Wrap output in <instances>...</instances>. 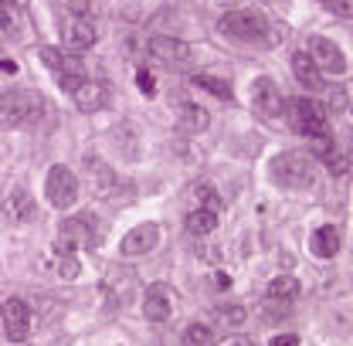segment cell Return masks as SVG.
<instances>
[{
  "label": "cell",
  "mask_w": 353,
  "mask_h": 346,
  "mask_svg": "<svg viewBox=\"0 0 353 346\" xmlns=\"http://www.w3.org/2000/svg\"><path fill=\"white\" fill-rule=\"evenodd\" d=\"M157 245H160V224H139V227H132V231L123 234L119 252L126 258H136V255H150Z\"/></svg>",
  "instance_id": "30bf717a"
},
{
  "label": "cell",
  "mask_w": 353,
  "mask_h": 346,
  "mask_svg": "<svg viewBox=\"0 0 353 346\" xmlns=\"http://www.w3.org/2000/svg\"><path fill=\"white\" fill-rule=\"evenodd\" d=\"M194 85L204 88V92H211V95H218L221 102L231 99V85H228L224 79H218V75H194Z\"/></svg>",
  "instance_id": "484cf974"
},
{
  "label": "cell",
  "mask_w": 353,
  "mask_h": 346,
  "mask_svg": "<svg viewBox=\"0 0 353 346\" xmlns=\"http://www.w3.org/2000/svg\"><path fill=\"white\" fill-rule=\"evenodd\" d=\"M54 248H65V252H75V248H99V238L92 231V221L88 217H65L58 224V241Z\"/></svg>",
  "instance_id": "ba28073f"
},
{
  "label": "cell",
  "mask_w": 353,
  "mask_h": 346,
  "mask_svg": "<svg viewBox=\"0 0 353 346\" xmlns=\"http://www.w3.org/2000/svg\"><path fill=\"white\" fill-rule=\"evenodd\" d=\"M170 309H174V292H170V285L157 282V285L146 289L143 316H146L150 323H167V319H170Z\"/></svg>",
  "instance_id": "8fae6325"
},
{
  "label": "cell",
  "mask_w": 353,
  "mask_h": 346,
  "mask_svg": "<svg viewBox=\"0 0 353 346\" xmlns=\"http://www.w3.org/2000/svg\"><path fill=\"white\" fill-rule=\"evenodd\" d=\"M299 296V282L292 275H279L272 285H268V299L272 303H292Z\"/></svg>",
  "instance_id": "ffe728a7"
},
{
  "label": "cell",
  "mask_w": 353,
  "mask_h": 346,
  "mask_svg": "<svg viewBox=\"0 0 353 346\" xmlns=\"http://www.w3.org/2000/svg\"><path fill=\"white\" fill-rule=\"evenodd\" d=\"M95 17L92 14H75L72 21H68V28H65V38L72 48H88V44H95Z\"/></svg>",
  "instance_id": "2e32d148"
},
{
  "label": "cell",
  "mask_w": 353,
  "mask_h": 346,
  "mask_svg": "<svg viewBox=\"0 0 353 346\" xmlns=\"http://www.w3.org/2000/svg\"><path fill=\"white\" fill-rule=\"evenodd\" d=\"M309 252L319 255V258H333L340 252V227H333V224L316 227L312 238H309Z\"/></svg>",
  "instance_id": "e0dca14e"
},
{
  "label": "cell",
  "mask_w": 353,
  "mask_h": 346,
  "mask_svg": "<svg viewBox=\"0 0 353 346\" xmlns=\"http://www.w3.org/2000/svg\"><path fill=\"white\" fill-rule=\"evenodd\" d=\"M7 24V7H0V28Z\"/></svg>",
  "instance_id": "e575fe53"
},
{
  "label": "cell",
  "mask_w": 353,
  "mask_h": 346,
  "mask_svg": "<svg viewBox=\"0 0 353 346\" xmlns=\"http://www.w3.org/2000/svg\"><path fill=\"white\" fill-rule=\"evenodd\" d=\"M79 112H102L109 105V85L105 82H95V79H85L82 85L72 92Z\"/></svg>",
  "instance_id": "7c38bea8"
},
{
  "label": "cell",
  "mask_w": 353,
  "mask_h": 346,
  "mask_svg": "<svg viewBox=\"0 0 353 346\" xmlns=\"http://www.w3.org/2000/svg\"><path fill=\"white\" fill-rule=\"evenodd\" d=\"M218 316H221V326H228V329H231V326H241L248 312H245V305H221Z\"/></svg>",
  "instance_id": "83f0119b"
},
{
  "label": "cell",
  "mask_w": 353,
  "mask_h": 346,
  "mask_svg": "<svg viewBox=\"0 0 353 346\" xmlns=\"http://www.w3.org/2000/svg\"><path fill=\"white\" fill-rule=\"evenodd\" d=\"M132 285H136V278H126L123 285H119V278H116V272L105 278V292H109V303L112 305H130V299H132Z\"/></svg>",
  "instance_id": "7402d4cb"
},
{
  "label": "cell",
  "mask_w": 353,
  "mask_h": 346,
  "mask_svg": "<svg viewBox=\"0 0 353 346\" xmlns=\"http://www.w3.org/2000/svg\"><path fill=\"white\" fill-rule=\"evenodd\" d=\"M136 85H139L143 95H153V92H157V82H153V75H150L146 68H139V72H136Z\"/></svg>",
  "instance_id": "f1b7e54d"
},
{
  "label": "cell",
  "mask_w": 353,
  "mask_h": 346,
  "mask_svg": "<svg viewBox=\"0 0 353 346\" xmlns=\"http://www.w3.org/2000/svg\"><path fill=\"white\" fill-rule=\"evenodd\" d=\"M150 54H157V58L167 61V65H187V61H190V48H187V41H180V38H163V34L150 38Z\"/></svg>",
  "instance_id": "9a60e30c"
},
{
  "label": "cell",
  "mask_w": 353,
  "mask_h": 346,
  "mask_svg": "<svg viewBox=\"0 0 353 346\" xmlns=\"http://www.w3.org/2000/svg\"><path fill=\"white\" fill-rule=\"evenodd\" d=\"M268 170H272V180H275L279 187H285V190H309V187L316 183L312 160H309L306 153H296V150L279 153Z\"/></svg>",
  "instance_id": "3957f363"
},
{
  "label": "cell",
  "mask_w": 353,
  "mask_h": 346,
  "mask_svg": "<svg viewBox=\"0 0 353 346\" xmlns=\"http://www.w3.org/2000/svg\"><path fill=\"white\" fill-rule=\"evenodd\" d=\"M0 319H3V336L10 343H24L31 336V309L24 299H7L0 305Z\"/></svg>",
  "instance_id": "9c48e42d"
},
{
  "label": "cell",
  "mask_w": 353,
  "mask_h": 346,
  "mask_svg": "<svg viewBox=\"0 0 353 346\" xmlns=\"http://www.w3.org/2000/svg\"><path fill=\"white\" fill-rule=\"evenodd\" d=\"M54 272L61 278H79V272H82L79 255L75 252H65V248H54Z\"/></svg>",
  "instance_id": "cb8c5ba5"
},
{
  "label": "cell",
  "mask_w": 353,
  "mask_h": 346,
  "mask_svg": "<svg viewBox=\"0 0 353 346\" xmlns=\"http://www.w3.org/2000/svg\"><path fill=\"white\" fill-rule=\"evenodd\" d=\"M180 119H183V130L187 132H204L208 130V123H211V116H208L201 105H194V102H183Z\"/></svg>",
  "instance_id": "44dd1931"
},
{
  "label": "cell",
  "mask_w": 353,
  "mask_h": 346,
  "mask_svg": "<svg viewBox=\"0 0 353 346\" xmlns=\"http://www.w3.org/2000/svg\"><path fill=\"white\" fill-rule=\"evenodd\" d=\"M323 163L330 167V173H336V176H340V173H347V160H343V156H340L336 150H333L330 156H323Z\"/></svg>",
  "instance_id": "f546056e"
},
{
  "label": "cell",
  "mask_w": 353,
  "mask_h": 346,
  "mask_svg": "<svg viewBox=\"0 0 353 346\" xmlns=\"http://www.w3.org/2000/svg\"><path fill=\"white\" fill-rule=\"evenodd\" d=\"M350 163H353V139H350Z\"/></svg>",
  "instance_id": "74e56055"
},
{
  "label": "cell",
  "mask_w": 353,
  "mask_h": 346,
  "mask_svg": "<svg viewBox=\"0 0 353 346\" xmlns=\"http://www.w3.org/2000/svg\"><path fill=\"white\" fill-rule=\"evenodd\" d=\"M214 227H218V214H211V211H201V207H197V211H190V214H187V231H190V234H197V238L211 234Z\"/></svg>",
  "instance_id": "603a6c76"
},
{
  "label": "cell",
  "mask_w": 353,
  "mask_h": 346,
  "mask_svg": "<svg viewBox=\"0 0 353 346\" xmlns=\"http://www.w3.org/2000/svg\"><path fill=\"white\" fill-rule=\"evenodd\" d=\"M228 346H259L255 340H248V336H238V340H231Z\"/></svg>",
  "instance_id": "836d02e7"
},
{
  "label": "cell",
  "mask_w": 353,
  "mask_h": 346,
  "mask_svg": "<svg viewBox=\"0 0 353 346\" xmlns=\"http://www.w3.org/2000/svg\"><path fill=\"white\" fill-rule=\"evenodd\" d=\"M306 51H309V58L316 61L319 75H333V79H340V75L347 72V58H343V51L330 41V38L312 34V38L306 41Z\"/></svg>",
  "instance_id": "52a82bcc"
},
{
  "label": "cell",
  "mask_w": 353,
  "mask_h": 346,
  "mask_svg": "<svg viewBox=\"0 0 353 346\" xmlns=\"http://www.w3.org/2000/svg\"><path fill=\"white\" fill-rule=\"evenodd\" d=\"M180 346H214V329L204 323H194V326H187Z\"/></svg>",
  "instance_id": "d4e9b609"
},
{
  "label": "cell",
  "mask_w": 353,
  "mask_h": 346,
  "mask_svg": "<svg viewBox=\"0 0 353 346\" xmlns=\"http://www.w3.org/2000/svg\"><path fill=\"white\" fill-rule=\"evenodd\" d=\"M0 7H7V10H10V7H14V0H0Z\"/></svg>",
  "instance_id": "d590c367"
},
{
  "label": "cell",
  "mask_w": 353,
  "mask_h": 346,
  "mask_svg": "<svg viewBox=\"0 0 353 346\" xmlns=\"http://www.w3.org/2000/svg\"><path fill=\"white\" fill-rule=\"evenodd\" d=\"M48 112L44 95L31 88H17V92H0V123L17 126V130H34Z\"/></svg>",
  "instance_id": "6da1fadb"
},
{
  "label": "cell",
  "mask_w": 353,
  "mask_h": 346,
  "mask_svg": "<svg viewBox=\"0 0 353 346\" xmlns=\"http://www.w3.org/2000/svg\"><path fill=\"white\" fill-rule=\"evenodd\" d=\"M347 102H350V99H347V92H343V88H333V92H330V109H333V112H343V109H347Z\"/></svg>",
  "instance_id": "4dcf8cb0"
},
{
  "label": "cell",
  "mask_w": 353,
  "mask_h": 346,
  "mask_svg": "<svg viewBox=\"0 0 353 346\" xmlns=\"http://www.w3.org/2000/svg\"><path fill=\"white\" fill-rule=\"evenodd\" d=\"M285 116H289V126L299 132V136H306V139L326 132L323 109H319L316 102H309V99H289V102H285Z\"/></svg>",
  "instance_id": "5b68a950"
},
{
  "label": "cell",
  "mask_w": 353,
  "mask_h": 346,
  "mask_svg": "<svg viewBox=\"0 0 353 346\" xmlns=\"http://www.w3.org/2000/svg\"><path fill=\"white\" fill-rule=\"evenodd\" d=\"M3 211H7L10 221L28 224V221H34V217H38V204H34V197H31L24 187H10V190H7V197H3Z\"/></svg>",
  "instance_id": "4fadbf2b"
},
{
  "label": "cell",
  "mask_w": 353,
  "mask_h": 346,
  "mask_svg": "<svg viewBox=\"0 0 353 346\" xmlns=\"http://www.w3.org/2000/svg\"><path fill=\"white\" fill-rule=\"evenodd\" d=\"M41 61L51 68L54 82L65 88V92H75V88L85 82V65L79 54L65 51V48H41Z\"/></svg>",
  "instance_id": "277c9868"
},
{
  "label": "cell",
  "mask_w": 353,
  "mask_h": 346,
  "mask_svg": "<svg viewBox=\"0 0 353 346\" xmlns=\"http://www.w3.org/2000/svg\"><path fill=\"white\" fill-rule=\"evenodd\" d=\"M51 346H68V343H65V340H58V343H51Z\"/></svg>",
  "instance_id": "8d00e7d4"
},
{
  "label": "cell",
  "mask_w": 353,
  "mask_h": 346,
  "mask_svg": "<svg viewBox=\"0 0 353 346\" xmlns=\"http://www.w3.org/2000/svg\"><path fill=\"white\" fill-rule=\"evenodd\" d=\"M336 14H347V17H353V0H326Z\"/></svg>",
  "instance_id": "1f68e13d"
},
{
  "label": "cell",
  "mask_w": 353,
  "mask_h": 346,
  "mask_svg": "<svg viewBox=\"0 0 353 346\" xmlns=\"http://www.w3.org/2000/svg\"><path fill=\"white\" fill-rule=\"evenodd\" d=\"M292 75L299 79V85L312 88V92L323 85V75H319L316 61L309 58V51H296V54H292Z\"/></svg>",
  "instance_id": "ac0fdd59"
},
{
  "label": "cell",
  "mask_w": 353,
  "mask_h": 346,
  "mask_svg": "<svg viewBox=\"0 0 353 346\" xmlns=\"http://www.w3.org/2000/svg\"><path fill=\"white\" fill-rule=\"evenodd\" d=\"M252 99H255V109L262 112L265 119H275V116H282V112H285V99H282V92L272 85L268 79H259V82H255Z\"/></svg>",
  "instance_id": "5bb4252c"
},
{
  "label": "cell",
  "mask_w": 353,
  "mask_h": 346,
  "mask_svg": "<svg viewBox=\"0 0 353 346\" xmlns=\"http://www.w3.org/2000/svg\"><path fill=\"white\" fill-rule=\"evenodd\" d=\"M268 346H299V336H296V333H282V336H275Z\"/></svg>",
  "instance_id": "d6a6232c"
},
{
  "label": "cell",
  "mask_w": 353,
  "mask_h": 346,
  "mask_svg": "<svg viewBox=\"0 0 353 346\" xmlns=\"http://www.w3.org/2000/svg\"><path fill=\"white\" fill-rule=\"evenodd\" d=\"M85 167H88V173H92V194L95 197H112L116 194V173L109 170L105 163H99V160H85Z\"/></svg>",
  "instance_id": "d6986e66"
},
{
  "label": "cell",
  "mask_w": 353,
  "mask_h": 346,
  "mask_svg": "<svg viewBox=\"0 0 353 346\" xmlns=\"http://www.w3.org/2000/svg\"><path fill=\"white\" fill-rule=\"evenodd\" d=\"M197 201H201V211H211V214H221V211H224V201L218 197V190L208 187V183L197 187Z\"/></svg>",
  "instance_id": "4316f807"
},
{
  "label": "cell",
  "mask_w": 353,
  "mask_h": 346,
  "mask_svg": "<svg viewBox=\"0 0 353 346\" xmlns=\"http://www.w3.org/2000/svg\"><path fill=\"white\" fill-rule=\"evenodd\" d=\"M44 194H48V201L58 211H68L79 201V180H75V173L68 170V167H61V163H54L48 170V180H44Z\"/></svg>",
  "instance_id": "8992f818"
},
{
  "label": "cell",
  "mask_w": 353,
  "mask_h": 346,
  "mask_svg": "<svg viewBox=\"0 0 353 346\" xmlns=\"http://www.w3.org/2000/svg\"><path fill=\"white\" fill-rule=\"evenodd\" d=\"M218 31L224 38L241 41V44H275L279 41V34L272 31L268 17L255 14V10H228V14H221Z\"/></svg>",
  "instance_id": "7a4b0ae2"
}]
</instances>
